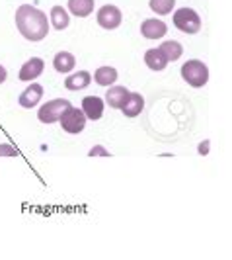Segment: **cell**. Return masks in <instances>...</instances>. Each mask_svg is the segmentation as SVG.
<instances>
[{
  "label": "cell",
  "mask_w": 232,
  "mask_h": 260,
  "mask_svg": "<svg viewBox=\"0 0 232 260\" xmlns=\"http://www.w3.org/2000/svg\"><path fill=\"white\" fill-rule=\"evenodd\" d=\"M16 27L18 31L27 39V41H41L47 38L49 34V22H47V14L41 12L39 8L31 4H22L16 10Z\"/></svg>",
  "instance_id": "1"
},
{
  "label": "cell",
  "mask_w": 232,
  "mask_h": 260,
  "mask_svg": "<svg viewBox=\"0 0 232 260\" xmlns=\"http://www.w3.org/2000/svg\"><path fill=\"white\" fill-rule=\"evenodd\" d=\"M180 73H181V78L189 86H194V88H201V86H205L207 82H209V69L199 59H191V61L183 63Z\"/></svg>",
  "instance_id": "2"
},
{
  "label": "cell",
  "mask_w": 232,
  "mask_h": 260,
  "mask_svg": "<svg viewBox=\"0 0 232 260\" xmlns=\"http://www.w3.org/2000/svg\"><path fill=\"white\" fill-rule=\"evenodd\" d=\"M172 22L180 31L189 34V36H194L201 29V18H199V14L195 12L194 8H178L174 12Z\"/></svg>",
  "instance_id": "3"
},
{
  "label": "cell",
  "mask_w": 232,
  "mask_h": 260,
  "mask_svg": "<svg viewBox=\"0 0 232 260\" xmlns=\"http://www.w3.org/2000/svg\"><path fill=\"white\" fill-rule=\"evenodd\" d=\"M66 108H70V102L66 98H55V100H49L41 106L37 110V117L41 123H55L59 121L61 116L65 114Z\"/></svg>",
  "instance_id": "4"
},
{
  "label": "cell",
  "mask_w": 232,
  "mask_h": 260,
  "mask_svg": "<svg viewBox=\"0 0 232 260\" xmlns=\"http://www.w3.org/2000/svg\"><path fill=\"white\" fill-rule=\"evenodd\" d=\"M86 114L82 112V108L78 110V108H66L65 114L61 116V127L66 131V133H70V135H76V133H80V131H84V127H86Z\"/></svg>",
  "instance_id": "5"
},
{
  "label": "cell",
  "mask_w": 232,
  "mask_h": 260,
  "mask_svg": "<svg viewBox=\"0 0 232 260\" xmlns=\"http://www.w3.org/2000/svg\"><path fill=\"white\" fill-rule=\"evenodd\" d=\"M96 20H98V24L103 27V29H115V27L121 26V22H123V14L121 10L113 6V4H105L102 6L98 14H96Z\"/></svg>",
  "instance_id": "6"
},
{
  "label": "cell",
  "mask_w": 232,
  "mask_h": 260,
  "mask_svg": "<svg viewBox=\"0 0 232 260\" xmlns=\"http://www.w3.org/2000/svg\"><path fill=\"white\" fill-rule=\"evenodd\" d=\"M168 34V26L162 20L156 18H148L141 24V36L146 39H160Z\"/></svg>",
  "instance_id": "7"
},
{
  "label": "cell",
  "mask_w": 232,
  "mask_h": 260,
  "mask_svg": "<svg viewBox=\"0 0 232 260\" xmlns=\"http://www.w3.org/2000/svg\"><path fill=\"white\" fill-rule=\"evenodd\" d=\"M41 98H43V86H41V84H37V82H31L26 90L20 94L18 102H20V106H22V108L31 110V108H35V106L41 102Z\"/></svg>",
  "instance_id": "8"
},
{
  "label": "cell",
  "mask_w": 232,
  "mask_h": 260,
  "mask_svg": "<svg viewBox=\"0 0 232 260\" xmlns=\"http://www.w3.org/2000/svg\"><path fill=\"white\" fill-rule=\"evenodd\" d=\"M43 69H45L43 59H39V57H31L29 61H26V63L22 65L18 78H20V80H24V82H31L33 78H37L39 75L43 73Z\"/></svg>",
  "instance_id": "9"
},
{
  "label": "cell",
  "mask_w": 232,
  "mask_h": 260,
  "mask_svg": "<svg viewBox=\"0 0 232 260\" xmlns=\"http://www.w3.org/2000/svg\"><path fill=\"white\" fill-rule=\"evenodd\" d=\"M103 100L100 96H86L84 100H82V112L86 114L88 119L92 121H96V119H100L103 116Z\"/></svg>",
  "instance_id": "10"
},
{
  "label": "cell",
  "mask_w": 232,
  "mask_h": 260,
  "mask_svg": "<svg viewBox=\"0 0 232 260\" xmlns=\"http://www.w3.org/2000/svg\"><path fill=\"white\" fill-rule=\"evenodd\" d=\"M90 84H92V75L88 71H78V73L65 78V88L72 92L84 90V88H88Z\"/></svg>",
  "instance_id": "11"
},
{
  "label": "cell",
  "mask_w": 232,
  "mask_h": 260,
  "mask_svg": "<svg viewBox=\"0 0 232 260\" xmlns=\"http://www.w3.org/2000/svg\"><path fill=\"white\" fill-rule=\"evenodd\" d=\"M131 92L125 88V86H111L107 94H105V102L109 108H113V110H121L123 104L127 102V98H129Z\"/></svg>",
  "instance_id": "12"
},
{
  "label": "cell",
  "mask_w": 232,
  "mask_h": 260,
  "mask_svg": "<svg viewBox=\"0 0 232 260\" xmlns=\"http://www.w3.org/2000/svg\"><path fill=\"white\" fill-rule=\"evenodd\" d=\"M53 67H55V71L57 73H61V75H66V73H70L74 67H76V59H74V55L68 51H59L55 55V59H53Z\"/></svg>",
  "instance_id": "13"
},
{
  "label": "cell",
  "mask_w": 232,
  "mask_h": 260,
  "mask_svg": "<svg viewBox=\"0 0 232 260\" xmlns=\"http://www.w3.org/2000/svg\"><path fill=\"white\" fill-rule=\"evenodd\" d=\"M142 108H144V98H142L139 92H131L127 102L121 108V112L127 117H137L142 112Z\"/></svg>",
  "instance_id": "14"
},
{
  "label": "cell",
  "mask_w": 232,
  "mask_h": 260,
  "mask_svg": "<svg viewBox=\"0 0 232 260\" xmlns=\"http://www.w3.org/2000/svg\"><path fill=\"white\" fill-rule=\"evenodd\" d=\"M144 63H146V67L150 69V71H164L168 67V61L166 57L162 55V51L160 49H148V51L144 53Z\"/></svg>",
  "instance_id": "15"
},
{
  "label": "cell",
  "mask_w": 232,
  "mask_h": 260,
  "mask_svg": "<svg viewBox=\"0 0 232 260\" xmlns=\"http://www.w3.org/2000/svg\"><path fill=\"white\" fill-rule=\"evenodd\" d=\"M94 80L100 86H113L117 80V69H113V67H100L94 73Z\"/></svg>",
  "instance_id": "16"
},
{
  "label": "cell",
  "mask_w": 232,
  "mask_h": 260,
  "mask_svg": "<svg viewBox=\"0 0 232 260\" xmlns=\"http://www.w3.org/2000/svg\"><path fill=\"white\" fill-rule=\"evenodd\" d=\"M68 10L76 18H86L94 12V0H68Z\"/></svg>",
  "instance_id": "17"
},
{
  "label": "cell",
  "mask_w": 232,
  "mask_h": 260,
  "mask_svg": "<svg viewBox=\"0 0 232 260\" xmlns=\"http://www.w3.org/2000/svg\"><path fill=\"white\" fill-rule=\"evenodd\" d=\"M160 51H162V55L166 57L168 63H174V61H178L181 55H183V47H181L180 41H164L160 47H158Z\"/></svg>",
  "instance_id": "18"
},
{
  "label": "cell",
  "mask_w": 232,
  "mask_h": 260,
  "mask_svg": "<svg viewBox=\"0 0 232 260\" xmlns=\"http://www.w3.org/2000/svg\"><path fill=\"white\" fill-rule=\"evenodd\" d=\"M51 24L57 31H63V29L68 27L70 16H68V12H66L63 6H53L51 8Z\"/></svg>",
  "instance_id": "19"
},
{
  "label": "cell",
  "mask_w": 232,
  "mask_h": 260,
  "mask_svg": "<svg viewBox=\"0 0 232 260\" xmlns=\"http://www.w3.org/2000/svg\"><path fill=\"white\" fill-rule=\"evenodd\" d=\"M148 6H150V10L158 16H166L174 10V6H176V0H150L148 2Z\"/></svg>",
  "instance_id": "20"
},
{
  "label": "cell",
  "mask_w": 232,
  "mask_h": 260,
  "mask_svg": "<svg viewBox=\"0 0 232 260\" xmlns=\"http://www.w3.org/2000/svg\"><path fill=\"white\" fill-rule=\"evenodd\" d=\"M0 156H18V151L14 149L12 145L0 143Z\"/></svg>",
  "instance_id": "21"
},
{
  "label": "cell",
  "mask_w": 232,
  "mask_h": 260,
  "mask_svg": "<svg viewBox=\"0 0 232 260\" xmlns=\"http://www.w3.org/2000/svg\"><path fill=\"white\" fill-rule=\"evenodd\" d=\"M88 156H111V153L109 151H105L102 145H96V147H92L90 149V153H88Z\"/></svg>",
  "instance_id": "22"
},
{
  "label": "cell",
  "mask_w": 232,
  "mask_h": 260,
  "mask_svg": "<svg viewBox=\"0 0 232 260\" xmlns=\"http://www.w3.org/2000/svg\"><path fill=\"white\" fill-rule=\"evenodd\" d=\"M6 78H8V71L0 65V84H2V82H6Z\"/></svg>",
  "instance_id": "23"
},
{
  "label": "cell",
  "mask_w": 232,
  "mask_h": 260,
  "mask_svg": "<svg viewBox=\"0 0 232 260\" xmlns=\"http://www.w3.org/2000/svg\"><path fill=\"white\" fill-rule=\"evenodd\" d=\"M199 153H201V155H207V153H209V141H203V143L199 145Z\"/></svg>",
  "instance_id": "24"
}]
</instances>
